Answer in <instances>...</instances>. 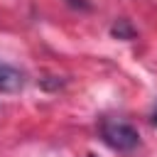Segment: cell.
<instances>
[{
	"mask_svg": "<svg viewBox=\"0 0 157 157\" xmlns=\"http://www.w3.org/2000/svg\"><path fill=\"white\" fill-rule=\"evenodd\" d=\"M101 137H103V142L108 145V147H113V150H118V152H130V150H135L137 145H140V132L130 125V123H125V120H103V125H101Z\"/></svg>",
	"mask_w": 157,
	"mask_h": 157,
	"instance_id": "cell-1",
	"label": "cell"
},
{
	"mask_svg": "<svg viewBox=\"0 0 157 157\" xmlns=\"http://www.w3.org/2000/svg\"><path fill=\"white\" fill-rule=\"evenodd\" d=\"M22 86H25L22 71H17L15 66L0 61V91H5V93H17V91H22Z\"/></svg>",
	"mask_w": 157,
	"mask_h": 157,
	"instance_id": "cell-2",
	"label": "cell"
},
{
	"mask_svg": "<svg viewBox=\"0 0 157 157\" xmlns=\"http://www.w3.org/2000/svg\"><path fill=\"white\" fill-rule=\"evenodd\" d=\"M118 39H130V37H135V29L130 27V22L128 20H118L115 25H113V29H110Z\"/></svg>",
	"mask_w": 157,
	"mask_h": 157,
	"instance_id": "cell-3",
	"label": "cell"
},
{
	"mask_svg": "<svg viewBox=\"0 0 157 157\" xmlns=\"http://www.w3.org/2000/svg\"><path fill=\"white\" fill-rule=\"evenodd\" d=\"M69 5H74V7H81V10H88V2H86V0H69Z\"/></svg>",
	"mask_w": 157,
	"mask_h": 157,
	"instance_id": "cell-4",
	"label": "cell"
},
{
	"mask_svg": "<svg viewBox=\"0 0 157 157\" xmlns=\"http://www.w3.org/2000/svg\"><path fill=\"white\" fill-rule=\"evenodd\" d=\"M152 123H155V125H157V110H155V115H152Z\"/></svg>",
	"mask_w": 157,
	"mask_h": 157,
	"instance_id": "cell-5",
	"label": "cell"
}]
</instances>
